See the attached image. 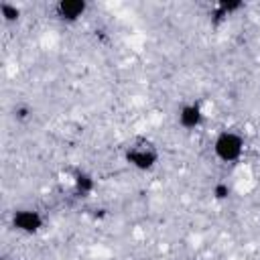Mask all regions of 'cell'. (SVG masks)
<instances>
[{
  "label": "cell",
  "instance_id": "6da1fadb",
  "mask_svg": "<svg viewBox=\"0 0 260 260\" xmlns=\"http://www.w3.org/2000/svg\"><path fill=\"white\" fill-rule=\"evenodd\" d=\"M244 150V140L238 132H232V130H223L215 136L213 140V152L219 160L223 162H234L240 158Z\"/></svg>",
  "mask_w": 260,
  "mask_h": 260
},
{
  "label": "cell",
  "instance_id": "30bf717a",
  "mask_svg": "<svg viewBox=\"0 0 260 260\" xmlns=\"http://www.w3.org/2000/svg\"><path fill=\"white\" fill-rule=\"evenodd\" d=\"M14 116H16L18 120H26V118H28V108H24V106H22V108H16V110H14Z\"/></svg>",
  "mask_w": 260,
  "mask_h": 260
},
{
  "label": "cell",
  "instance_id": "7a4b0ae2",
  "mask_svg": "<svg viewBox=\"0 0 260 260\" xmlns=\"http://www.w3.org/2000/svg\"><path fill=\"white\" fill-rule=\"evenodd\" d=\"M12 228L22 234H37L43 228V217L35 209H16L12 213Z\"/></svg>",
  "mask_w": 260,
  "mask_h": 260
},
{
  "label": "cell",
  "instance_id": "8fae6325",
  "mask_svg": "<svg viewBox=\"0 0 260 260\" xmlns=\"http://www.w3.org/2000/svg\"><path fill=\"white\" fill-rule=\"evenodd\" d=\"M4 260H8V258H4Z\"/></svg>",
  "mask_w": 260,
  "mask_h": 260
},
{
  "label": "cell",
  "instance_id": "277c9868",
  "mask_svg": "<svg viewBox=\"0 0 260 260\" xmlns=\"http://www.w3.org/2000/svg\"><path fill=\"white\" fill-rule=\"evenodd\" d=\"M85 8H87V4H85L83 0H61V2L55 6V12H57V16H59L61 20H65V22H75V20H79V18L83 16Z\"/></svg>",
  "mask_w": 260,
  "mask_h": 260
},
{
  "label": "cell",
  "instance_id": "8992f818",
  "mask_svg": "<svg viewBox=\"0 0 260 260\" xmlns=\"http://www.w3.org/2000/svg\"><path fill=\"white\" fill-rule=\"evenodd\" d=\"M240 8H242V2H238V0H221V2L217 4V8H215V16H217V18H225V16H230L232 12L240 10Z\"/></svg>",
  "mask_w": 260,
  "mask_h": 260
},
{
  "label": "cell",
  "instance_id": "9c48e42d",
  "mask_svg": "<svg viewBox=\"0 0 260 260\" xmlns=\"http://www.w3.org/2000/svg\"><path fill=\"white\" fill-rule=\"evenodd\" d=\"M213 197H215L217 201L228 199V197H230V185H228V183H217V185L213 187Z\"/></svg>",
  "mask_w": 260,
  "mask_h": 260
},
{
  "label": "cell",
  "instance_id": "3957f363",
  "mask_svg": "<svg viewBox=\"0 0 260 260\" xmlns=\"http://www.w3.org/2000/svg\"><path fill=\"white\" fill-rule=\"evenodd\" d=\"M126 160L132 165V167H136V169H140V171H146V169H152L154 167V162H156V152L152 150V148H144V146H132V148H128V152H126Z\"/></svg>",
  "mask_w": 260,
  "mask_h": 260
},
{
  "label": "cell",
  "instance_id": "52a82bcc",
  "mask_svg": "<svg viewBox=\"0 0 260 260\" xmlns=\"http://www.w3.org/2000/svg\"><path fill=\"white\" fill-rule=\"evenodd\" d=\"M0 14L6 22H16L20 18V8L16 4H10V2H2L0 4Z\"/></svg>",
  "mask_w": 260,
  "mask_h": 260
},
{
  "label": "cell",
  "instance_id": "ba28073f",
  "mask_svg": "<svg viewBox=\"0 0 260 260\" xmlns=\"http://www.w3.org/2000/svg\"><path fill=\"white\" fill-rule=\"evenodd\" d=\"M93 179H91V175H87V173H77L75 175V187L81 191V193H89L91 189H93Z\"/></svg>",
  "mask_w": 260,
  "mask_h": 260
},
{
  "label": "cell",
  "instance_id": "5b68a950",
  "mask_svg": "<svg viewBox=\"0 0 260 260\" xmlns=\"http://www.w3.org/2000/svg\"><path fill=\"white\" fill-rule=\"evenodd\" d=\"M203 122V114H201V108L197 104H185L181 110H179V124L187 130H193L197 128L199 124Z\"/></svg>",
  "mask_w": 260,
  "mask_h": 260
}]
</instances>
